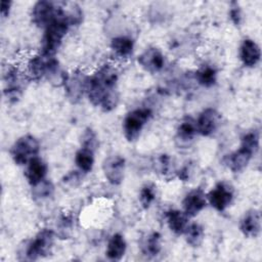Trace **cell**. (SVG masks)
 Segmentation results:
<instances>
[{"instance_id": "1", "label": "cell", "mask_w": 262, "mask_h": 262, "mask_svg": "<svg viewBox=\"0 0 262 262\" xmlns=\"http://www.w3.org/2000/svg\"><path fill=\"white\" fill-rule=\"evenodd\" d=\"M118 81L119 72L114 64L100 66L92 75L88 76L86 95L89 101L102 112L114 111L120 101Z\"/></svg>"}, {"instance_id": "2", "label": "cell", "mask_w": 262, "mask_h": 262, "mask_svg": "<svg viewBox=\"0 0 262 262\" xmlns=\"http://www.w3.org/2000/svg\"><path fill=\"white\" fill-rule=\"evenodd\" d=\"M30 80L39 81L46 79L55 86H63L68 73L60 68L55 56H48L42 53L31 56L27 62L26 71Z\"/></svg>"}, {"instance_id": "3", "label": "cell", "mask_w": 262, "mask_h": 262, "mask_svg": "<svg viewBox=\"0 0 262 262\" xmlns=\"http://www.w3.org/2000/svg\"><path fill=\"white\" fill-rule=\"evenodd\" d=\"M55 233L48 228L40 229L33 238L25 243L19 249L18 260L36 261L48 257L53 249Z\"/></svg>"}, {"instance_id": "4", "label": "cell", "mask_w": 262, "mask_h": 262, "mask_svg": "<svg viewBox=\"0 0 262 262\" xmlns=\"http://www.w3.org/2000/svg\"><path fill=\"white\" fill-rule=\"evenodd\" d=\"M3 95L10 103L17 102L30 81L26 72L16 66H7L3 72Z\"/></svg>"}, {"instance_id": "5", "label": "cell", "mask_w": 262, "mask_h": 262, "mask_svg": "<svg viewBox=\"0 0 262 262\" xmlns=\"http://www.w3.org/2000/svg\"><path fill=\"white\" fill-rule=\"evenodd\" d=\"M39 152L40 142L31 134L18 137L9 149L10 157L17 166H26L31 160L39 157Z\"/></svg>"}, {"instance_id": "6", "label": "cell", "mask_w": 262, "mask_h": 262, "mask_svg": "<svg viewBox=\"0 0 262 262\" xmlns=\"http://www.w3.org/2000/svg\"><path fill=\"white\" fill-rule=\"evenodd\" d=\"M152 116V112L148 107H138L129 112L122 124L124 137L129 142H133L138 139L144 126L147 124Z\"/></svg>"}, {"instance_id": "7", "label": "cell", "mask_w": 262, "mask_h": 262, "mask_svg": "<svg viewBox=\"0 0 262 262\" xmlns=\"http://www.w3.org/2000/svg\"><path fill=\"white\" fill-rule=\"evenodd\" d=\"M61 5V1L40 0L37 1L31 11L32 23L38 27L45 29L56 16Z\"/></svg>"}, {"instance_id": "8", "label": "cell", "mask_w": 262, "mask_h": 262, "mask_svg": "<svg viewBox=\"0 0 262 262\" xmlns=\"http://www.w3.org/2000/svg\"><path fill=\"white\" fill-rule=\"evenodd\" d=\"M88 76L81 70H75L68 74L63 83V88L68 99L72 103H78L86 94Z\"/></svg>"}, {"instance_id": "9", "label": "cell", "mask_w": 262, "mask_h": 262, "mask_svg": "<svg viewBox=\"0 0 262 262\" xmlns=\"http://www.w3.org/2000/svg\"><path fill=\"white\" fill-rule=\"evenodd\" d=\"M234 189L226 181H220L207 193V201L218 212L225 211L233 202Z\"/></svg>"}, {"instance_id": "10", "label": "cell", "mask_w": 262, "mask_h": 262, "mask_svg": "<svg viewBox=\"0 0 262 262\" xmlns=\"http://www.w3.org/2000/svg\"><path fill=\"white\" fill-rule=\"evenodd\" d=\"M126 161L120 155H112L102 162V172L105 179L113 185H120L125 176Z\"/></svg>"}, {"instance_id": "11", "label": "cell", "mask_w": 262, "mask_h": 262, "mask_svg": "<svg viewBox=\"0 0 262 262\" xmlns=\"http://www.w3.org/2000/svg\"><path fill=\"white\" fill-rule=\"evenodd\" d=\"M195 121L198 134L209 137L212 136L220 127L221 115L213 107H207L203 110L198 116Z\"/></svg>"}, {"instance_id": "12", "label": "cell", "mask_w": 262, "mask_h": 262, "mask_svg": "<svg viewBox=\"0 0 262 262\" xmlns=\"http://www.w3.org/2000/svg\"><path fill=\"white\" fill-rule=\"evenodd\" d=\"M207 194L205 191L198 187L189 190L182 200L183 212L189 217H195L199 215L207 206Z\"/></svg>"}, {"instance_id": "13", "label": "cell", "mask_w": 262, "mask_h": 262, "mask_svg": "<svg viewBox=\"0 0 262 262\" xmlns=\"http://www.w3.org/2000/svg\"><path fill=\"white\" fill-rule=\"evenodd\" d=\"M139 66L150 74L161 72L165 67V55L157 47L146 48L137 58Z\"/></svg>"}, {"instance_id": "14", "label": "cell", "mask_w": 262, "mask_h": 262, "mask_svg": "<svg viewBox=\"0 0 262 262\" xmlns=\"http://www.w3.org/2000/svg\"><path fill=\"white\" fill-rule=\"evenodd\" d=\"M254 155L255 154L250 149L239 145L236 150L226 155L223 158V164L232 173H239L247 168Z\"/></svg>"}, {"instance_id": "15", "label": "cell", "mask_w": 262, "mask_h": 262, "mask_svg": "<svg viewBox=\"0 0 262 262\" xmlns=\"http://www.w3.org/2000/svg\"><path fill=\"white\" fill-rule=\"evenodd\" d=\"M238 228L244 236L249 238H255L261 231V215L257 209H250L245 212L239 221Z\"/></svg>"}, {"instance_id": "16", "label": "cell", "mask_w": 262, "mask_h": 262, "mask_svg": "<svg viewBox=\"0 0 262 262\" xmlns=\"http://www.w3.org/2000/svg\"><path fill=\"white\" fill-rule=\"evenodd\" d=\"M196 135L198 131L195 121L190 117H186L177 126L175 142L179 147L186 148L193 142Z\"/></svg>"}, {"instance_id": "17", "label": "cell", "mask_w": 262, "mask_h": 262, "mask_svg": "<svg viewBox=\"0 0 262 262\" xmlns=\"http://www.w3.org/2000/svg\"><path fill=\"white\" fill-rule=\"evenodd\" d=\"M239 59L246 68H255L261 59V49L256 41L250 38L243 40L239 46Z\"/></svg>"}, {"instance_id": "18", "label": "cell", "mask_w": 262, "mask_h": 262, "mask_svg": "<svg viewBox=\"0 0 262 262\" xmlns=\"http://www.w3.org/2000/svg\"><path fill=\"white\" fill-rule=\"evenodd\" d=\"M25 167V177L31 186H34L46 179L48 167L40 157L34 158Z\"/></svg>"}, {"instance_id": "19", "label": "cell", "mask_w": 262, "mask_h": 262, "mask_svg": "<svg viewBox=\"0 0 262 262\" xmlns=\"http://www.w3.org/2000/svg\"><path fill=\"white\" fill-rule=\"evenodd\" d=\"M165 218L169 229L176 235L183 234L189 224V217L181 210L171 209L165 213Z\"/></svg>"}, {"instance_id": "20", "label": "cell", "mask_w": 262, "mask_h": 262, "mask_svg": "<svg viewBox=\"0 0 262 262\" xmlns=\"http://www.w3.org/2000/svg\"><path fill=\"white\" fill-rule=\"evenodd\" d=\"M135 42L128 36H117L111 40V50L115 56L126 59L132 56L134 51Z\"/></svg>"}, {"instance_id": "21", "label": "cell", "mask_w": 262, "mask_h": 262, "mask_svg": "<svg viewBox=\"0 0 262 262\" xmlns=\"http://www.w3.org/2000/svg\"><path fill=\"white\" fill-rule=\"evenodd\" d=\"M127 250V243L121 233H115L107 242L105 256L111 261H120Z\"/></svg>"}, {"instance_id": "22", "label": "cell", "mask_w": 262, "mask_h": 262, "mask_svg": "<svg viewBox=\"0 0 262 262\" xmlns=\"http://www.w3.org/2000/svg\"><path fill=\"white\" fill-rule=\"evenodd\" d=\"M218 71L213 64L204 63L194 72L195 81L203 87L210 88L217 83Z\"/></svg>"}, {"instance_id": "23", "label": "cell", "mask_w": 262, "mask_h": 262, "mask_svg": "<svg viewBox=\"0 0 262 262\" xmlns=\"http://www.w3.org/2000/svg\"><path fill=\"white\" fill-rule=\"evenodd\" d=\"M141 253L146 257H156L162 250L161 234L158 231L147 233L140 242Z\"/></svg>"}, {"instance_id": "24", "label": "cell", "mask_w": 262, "mask_h": 262, "mask_svg": "<svg viewBox=\"0 0 262 262\" xmlns=\"http://www.w3.org/2000/svg\"><path fill=\"white\" fill-rule=\"evenodd\" d=\"M94 151L88 148L80 147L75 155V164L83 174L92 171L94 166Z\"/></svg>"}, {"instance_id": "25", "label": "cell", "mask_w": 262, "mask_h": 262, "mask_svg": "<svg viewBox=\"0 0 262 262\" xmlns=\"http://www.w3.org/2000/svg\"><path fill=\"white\" fill-rule=\"evenodd\" d=\"M183 234L185 236V242L191 248H199L205 239L204 227L196 222L189 223Z\"/></svg>"}, {"instance_id": "26", "label": "cell", "mask_w": 262, "mask_h": 262, "mask_svg": "<svg viewBox=\"0 0 262 262\" xmlns=\"http://www.w3.org/2000/svg\"><path fill=\"white\" fill-rule=\"evenodd\" d=\"M155 171L165 178H169L172 176V173L176 174L174 170V165L171 157L167 154H162L158 156L154 162Z\"/></svg>"}, {"instance_id": "27", "label": "cell", "mask_w": 262, "mask_h": 262, "mask_svg": "<svg viewBox=\"0 0 262 262\" xmlns=\"http://www.w3.org/2000/svg\"><path fill=\"white\" fill-rule=\"evenodd\" d=\"M31 187H32V196L36 201H45L51 198L54 192V185L47 178Z\"/></svg>"}, {"instance_id": "28", "label": "cell", "mask_w": 262, "mask_h": 262, "mask_svg": "<svg viewBox=\"0 0 262 262\" xmlns=\"http://www.w3.org/2000/svg\"><path fill=\"white\" fill-rule=\"evenodd\" d=\"M74 227V219L73 216L67 213H62L59 215L57 222H56V235L61 238L66 239L69 238L72 234Z\"/></svg>"}, {"instance_id": "29", "label": "cell", "mask_w": 262, "mask_h": 262, "mask_svg": "<svg viewBox=\"0 0 262 262\" xmlns=\"http://www.w3.org/2000/svg\"><path fill=\"white\" fill-rule=\"evenodd\" d=\"M157 199V187L152 183L144 184L139 191L138 200L143 209H148Z\"/></svg>"}, {"instance_id": "30", "label": "cell", "mask_w": 262, "mask_h": 262, "mask_svg": "<svg viewBox=\"0 0 262 262\" xmlns=\"http://www.w3.org/2000/svg\"><path fill=\"white\" fill-rule=\"evenodd\" d=\"M241 145L256 154L260 146V134L258 130L246 132L241 138Z\"/></svg>"}, {"instance_id": "31", "label": "cell", "mask_w": 262, "mask_h": 262, "mask_svg": "<svg viewBox=\"0 0 262 262\" xmlns=\"http://www.w3.org/2000/svg\"><path fill=\"white\" fill-rule=\"evenodd\" d=\"M80 142H81V147L88 148L90 150H93L94 152L96 151V149L98 148V145H99L97 134L90 127L86 128L83 131V133L81 135Z\"/></svg>"}, {"instance_id": "32", "label": "cell", "mask_w": 262, "mask_h": 262, "mask_svg": "<svg viewBox=\"0 0 262 262\" xmlns=\"http://www.w3.org/2000/svg\"><path fill=\"white\" fill-rule=\"evenodd\" d=\"M228 15H229V18H230L231 23L235 27H239L242 25V23H243V11H242V8H241L239 4L236 1L230 2Z\"/></svg>"}, {"instance_id": "33", "label": "cell", "mask_w": 262, "mask_h": 262, "mask_svg": "<svg viewBox=\"0 0 262 262\" xmlns=\"http://www.w3.org/2000/svg\"><path fill=\"white\" fill-rule=\"evenodd\" d=\"M82 172L77 170V171H71L64 177L62 178V182L70 185V186H78L81 183L82 180Z\"/></svg>"}, {"instance_id": "34", "label": "cell", "mask_w": 262, "mask_h": 262, "mask_svg": "<svg viewBox=\"0 0 262 262\" xmlns=\"http://www.w3.org/2000/svg\"><path fill=\"white\" fill-rule=\"evenodd\" d=\"M191 166L190 164L186 163L185 165H183L179 170L176 171V176L183 182H186L190 179L191 176Z\"/></svg>"}, {"instance_id": "35", "label": "cell", "mask_w": 262, "mask_h": 262, "mask_svg": "<svg viewBox=\"0 0 262 262\" xmlns=\"http://www.w3.org/2000/svg\"><path fill=\"white\" fill-rule=\"evenodd\" d=\"M11 5L12 2L11 1H7V0H3L1 1V8H0V13H1V17L6 18L9 15L10 9H11Z\"/></svg>"}]
</instances>
